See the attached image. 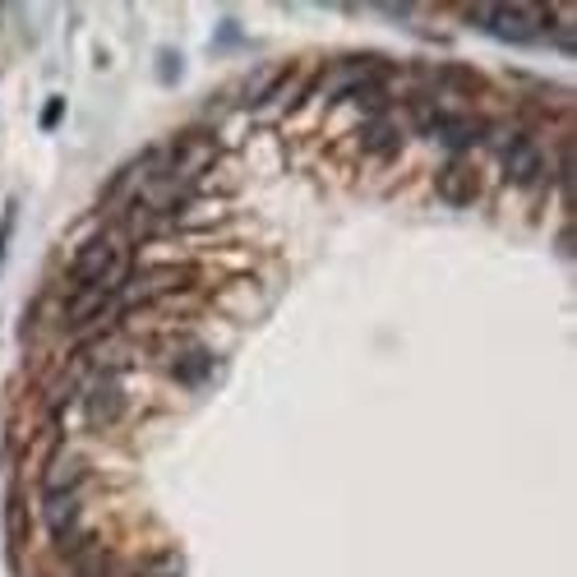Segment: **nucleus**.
<instances>
[{
  "label": "nucleus",
  "mask_w": 577,
  "mask_h": 577,
  "mask_svg": "<svg viewBox=\"0 0 577 577\" xmlns=\"http://www.w3.org/2000/svg\"><path fill=\"white\" fill-rule=\"evenodd\" d=\"M88 485V466L78 458H51L46 462V476H42V494H56V490H78Z\"/></svg>",
  "instance_id": "obj_14"
},
{
  "label": "nucleus",
  "mask_w": 577,
  "mask_h": 577,
  "mask_svg": "<svg viewBox=\"0 0 577 577\" xmlns=\"http://www.w3.org/2000/svg\"><path fill=\"white\" fill-rule=\"evenodd\" d=\"M84 490H88V485L56 490V494H42V500H38V517H42V527H46L51 541L78 527V517H84Z\"/></svg>",
  "instance_id": "obj_9"
},
{
  "label": "nucleus",
  "mask_w": 577,
  "mask_h": 577,
  "mask_svg": "<svg viewBox=\"0 0 577 577\" xmlns=\"http://www.w3.org/2000/svg\"><path fill=\"white\" fill-rule=\"evenodd\" d=\"M6 545H10V564L23 555V545H29V500H23V490L10 485V504H6Z\"/></svg>",
  "instance_id": "obj_13"
},
{
  "label": "nucleus",
  "mask_w": 577,
  "mask_h": 577,
  "mask_svg": "<svg viewBox=\"0 0 577 577\" xmlns=\"http://www.w3.org/2000/svg\"><path fill=\"white\" fill-rule=\"evenodd\" d=\"M70 577H116V559H112V549L107 541H88L78 555L70 559Z\"/></svg>",
  "instance_id": "obj_12"
},
{
  "label": "nucleus",
  "mask_w": 577,
  "mask_h": 577,
  "mask_svg": "<svg viewBox=\"0 0 577 577\" xmlns=\"http://www.w3.org/2000/svg\"><path fill=\"white\" fill-rule=\"evenodd\" d=\"M500 162H504V180H508V186H517V190H532V186H541V180H545V148L532 139V135H517L513 139V148L500 157Z\"/></svg>",
  "instance_id": "obj_7"
},
{
  "label": "nucleus",
  "mask_w": 577,
  "mask_h": 577,
  "mask_svg": "<svg viewBox=\"0 0 577 577\" xmlns=\"http://www.w3.org/2000/svg\"><path fill=\"white\" fill-rule=\"evenodd\" d=\"M167 375H171L180 388H203L208 379L218 375V356L208 352V347H199V343H190V347H180V352L167 360Z\"/></svg>",
  "instance_id": "obj_10"
},
{
  "label": "nucleus",
  "mask_w": 577,
  "mask_h": 577,
  "mask_svg": "<svg viewBox=\"0 0 577 577\" xmlns=\"http://www.w3.org/2000/svg\"><path fill=\"white\" fill-rule=\"evenodd\" d=\"M360 148L370 157H379V162H392V157L407 148V129L392 116H370L360 125Z\"/></svg>",
  "instance_id": "obj_11"
},
{
  "label": "nucleus",
  "mask_w": 577,
  "mask_h": 577,
  "mask_svg": "<svg viewBox=\"0 0 577 577\" xmlns=\"http://www.w3.org/2000/svg\"><path fill=\"white\" fill-rule=\"evenodd\" d=\"M190 282H195L190 269H148V273H135V277H125V286L116 292V310L162 301V296H171V292H186Z\"/></svg>",
  "instance_id": "obj_4"
},
{
  "label": "nucleus",
  "mask_w": 577,
  "mask_h": 577,
  "mask_svg": "<svg viewBox=\"0 0 577 577\" xmlns=\"http://www.w3.org/2000/svg\"><path fill=\"white\" fill-rule=\"evenodd\" d=\"M180 70H186V65H180V51H162V56H157V78H162V84H180Z\"/></svg>",
  "instance_id": "obj_17"
},
{
  "label": "nucleus",
  "mask_w": 577,
  "mask_h": 577,
  "mask_svg": "<svg viewBox=\"0 0 577 577\" xmlns=\"http://www.w3.org/2000/svg\"><path fill=\"white\" fill-rule=\"evenodd\" d=\"M120 269H129V259L120 264V245H116V235H93V241H84L74 254H70V286L74 292H84V286H120Z\"/></svg>",
  "instance_id": "obj_1"
},
{
  "label": "nucleus",
  "mask_w": 577,
  "mask_h": 577,
  "mask_svg": "<svg viewBox=\"0 0 577 577\" xmlns=\"http://www.w3.org/2000/svg\"><path fill=\"white\" fill-rule=\"evenodd\" d=\"M286 74H292L286 65H259V70H254V74L245 78V88H241V102H245V107H259V102H269V97L277 93V84H282Z\"/></svg>",
  "instance_id": "obj_15"
},
{
  "label": "nucleus",
  "mask_w": 577,
  "mask_h": 577,
  "mask_svg": "<svg viewBox=\"0 0 577 577\" xmlns=\"http://www.w3.org/2000/svg\"><path fill=\"white\" fill-rule=\"evenodd\" d=\"M125 388H120V379L116 375H97L88 388H84V426L88 430H112V426H120V416H125Z\"/></svg>",
  "instance_id": "obj_5"
},
{
  "label": "nucleus",
  "mask_w": 577,
  "mask_h": 577,
  "mask_svg": "<svg viewBox=\"0 0 577 577\" xmlns=\"http://www.w3.org/2000/svg\"><path fill=\"white\" fill-rule=\"evenodd\" d=\"M466 14L476 19L485 33H494L500 42H513V46L541 42V29H545L541 10H532V6H466Z\"/></svg>",
  "instance_id": "obj_3"
},
{
  "label": "nucleus",
  "mask_w": 577,
  "mask_h": 577,
  "mask_svg": "<svg viewBox=\"0 0 577 577\" xmlns=\"http://www.w3.org/2000/svg\"><path fill=\"white\" fill-rule=\"evenodd\" d=\"M485 129H490V120H481V116H462V112L443 116V112H434L430 125H426V135H434L453 157H471V148L485 144Z\"/></svg>",
  "instance_id": "obj_6"
},
{
  "label": "nucleus",
  "mask_w": 577,
  "mask_h": 577,
  "mask_svg": "<svg viewBox=\"0 0 577 577\" xmlns=\"http://www.w3.org/2000/svg\"><path fill=\"white\" fill-rule=\"evenodd\" d=\"M135 577H190V573H186V555L180 549H157V555H148L135 568Z\"/></svg>",
  "instance_id": "obj_16"
},
{
  "label": "nucleus",
  "mask_w": 577,
  "mask_h": 577,
  "mask_svg": "<svg viewBox=\"0 0 577 577\" xmlns=\"http://www.w3.org/2000/svg\"><path fill=\"white\" fill-rule=\"evenodd\" d=\"M61 120H65V97L56 93V97H51V102H46V107H42V116H38V125H42V129H46V135H51V129H56Z\"/></svg>",
  "instance_id": "obj_18"
},
{
  "label": "nucleus",
  "mask_w": 577,
  "mask_h": 577,
  "mask_svg": "<svg viewBox=\"0 0 577 577\" xmlns=\"http://www.w3.org/2000/svg\"><path fill=\"white\" fill-rule=\"evenodd\" d=\"M10 227H14V203L0 213V254H6V245H10Z\"/></svg>",
  "instance_id": "obj_19"
},
{
  "label": "nucleus",
  "mask_w": 577,
  "mask_h": 577,
  "mask_svg": "<svg viewBox=\"0 0 577 577\" xmlns=\"http://www.w3.org/2000/svg\"><path fill=\"white\" fill-rule=\"evenodd\" d=\"M434 195L453 208L471 203L481 195V167L471 157H449V167H439V176H434Z\"/></svg>",
  "instance_id": "obj_8"
},
{
  "label": "nucleus",
  "mask_w": 577,
  "mask_h": 577,
  "mask_svg": "<svg viewBox=\"0 0 577 577\" xmlns=\"http://www.w3.org/2000/svg\"><path fill=\"white\" fill-rule=\"evenodd\" d=\"M388 61L384 56H370V51H360V56H347V61H333L328 70H324V97L328 102H356L365 88H375V84H384L388 78Z\"/></svg>",
  "instance_id": "obj_2"
}]
</instances>
